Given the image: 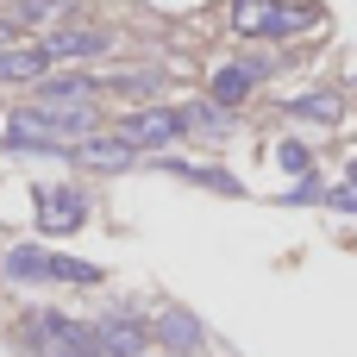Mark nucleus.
<instances>
[{
	"label": "nucleus",
	"instance_id": "1",
	"mask_svg": "<svg viewBox=\"0 0 357 357\" xmlns=\"http://www.w3.org/2000/svg\"><path fill=\"white\" fill-rule=\"evenodd\" d=\"M63 138H94V100L88 107H25V113H13V144H44V151H56Z\"/></svg>",
	"mask_w": 357,
	"mask_h": 357
},
{
	"label": "nucleus",
	"instance_id": "2",
	"mask_svg": "<svg viewBox=\"0 0 357 357\" xmlns=\"http://www.w3.org/2000/svg\"><path fill=\"white\" fill-rule=\"evenodd\" d=\"M25 339H31L38 357H100V333L69 320V314H31Z\"/></svg>",
	"mask_w": 357,
	"mask_h": 357
},
{
	"label": "nucleus",
	"instance_id": "3",
	"mask_svg": "<svg viewBox=\"0 0 357 357\" xmlns=\"http://www.w3.org/2000/svg\"><path fill=\"white\" fill-rule=\"evenodd\" d=\"M6 276H19V282H100L94 264L56 257V251H38V245H19V251L6 257Z\"/></svg>",
	"mask_w": 357,
	"mask_h": 357
},
{
	"label": "nucleus",
	"instance_id": "4",
	"mask_svg": "<svg viewBox=\"0 0 357 357\" xmlns=\"http://www.w3.org/2000/svg\"><path fill=\"white\" fill-rule=\"evenodd\" d=\"M232 25L245 38H289L301 25H314V6H276V0H238L232 6Z\"/></svg>",
	"mask_w": 357,
	"mask_h": 357
},
{
	"label": "nucleus",
	"instance_id": "5",
	"mask_svg": "<svg viewBox=\"0 0 357 357\" xmlns=\"http://www.w3.org/2000/svg\"><path fill=\"white\" fill-rule=\"evenodd\" d=\"M182 126H188V107H144V113H132V119L119 126V138H126L132 151H157V144H169Z\"/></svg>",
	"mask_w": 357,
	"mask_h": 357
},
{
	"label": "nucleus",
	"instance_id": "6",
	"mask_svg": "<svg viewBox=\"0 0 357 357\" xmlns=\"http://www.w3.org/2000/svg\"><path fill=\"white\" fill-rule=\"evenodd\" d=\"M82 213H88V201L75 188H38V226L44 232H75Z\"/></svg>",
	"mask_w": 357,
	"mask_h": 357
},
{
	"label": "nucleus",
	"instance_id": "7",
	"mask_svg": "<svg viewBox=\"0 0 357 357\" xmlns=\"http://www.w3.org/2000/svg\"><path fill=\"white\" fill-rule=\"evenodd\" d=\"M94 333H100V357H144V345H151V333H144L132 314H113V320H100Z\"/></svg>",
	"mask_w": 357,
	"mask_h": 357
},
{
	"label": "nucleus",
	"instance_id": "8",
	"mask_svg": "<svg viewBox=\"0 0 357 357\" xmlns=\"http://www.w3.org/2000/svg\"><path fill=\"white\" fill-rule=\"evenodd\" d=\"M44 69H50V44L0 50V82H44Z\"/></svg>",
	"mask_w": 357,
	"mask_h": 357
},
{
	"label": "nucleus",
	"instance_id": "9",
	"mask_svg": "<svg viewBox=\"0 0 357 357\" xmlns=\"http://www.w3.org/2000/svg\"><path fill=\"white\" fill-rule=\"evenodd\" d=\"M113 38L107 31H94V25H75V31H56L50 38V56H100Z\"/></svg>",
	"mask_w": 357,
	"mask_h": 357
},
{
	"label": "nucleus",
	"instance_id": "10",
	"mask_svg": "<svg viewBox=\"0 0 357 357\" xmlns=\"http://www.w3.org/2000/svg\"><path fill=\"white\" fill-rule=\"evenodd\" d=\"M257 69H264V63H245V69L232 63V69H220V75H213V107H238V100L251 94V82H257Z\"/></svg>",
	"mask_w": 357,
	"mask_h": 357
},
{
	"label": "nucleus",
	"instance_id": "11",
	"mask_svg": "<svg viewBox=\"0 0 357 357\" xmlns=\"http://www.w3.org/2000/svg\"><path fill=\"white\" fill-rule=\"evenodd\" d=\"M75 157L94 163V169H126V163H132V144H126V138H82Z\"/></svg>",
	"mask_w": 357,
	"mask_h": 357
},
{
	"label": "nucleus",
	"instance_id": "12",
	"mask_svg": "<svg viewBox=\"0 0 357 357\" xmlns=\"http://www.w3.org/2000/svg\"><path fill=\"white\" fill-rule=\"evenodd\" d=\"M38 100H44V107H88L94 88H88V75H63V82H44Z\"/></svg>",
	"mask_w": 357,
	"mask_h": 357
},
{
	"label": "nucleus",
	"instance_id": "13",
	"mask_svg": "<svg viewBox=\"0 0 357 357\" xmlns=\"http://www.w3.org/2000/svg\"><path fill=\"white\" fill-rule=\"evenodd\" d=\"M157 339H163L169 351H195V345H201V326H195L188 314H163V320H157Z\"/></svg>",
	"mask_w": 357,
	"mask_h": 357
},
{
	"label": "nucleus",
	"instance_id": "14",
	"mask_svg": "<svg viewBox=\"0 0 357 357\" xmlns=\"http://www.w3.org/2000/svg\"><path fill=\"white\" fill-rule=\"evenodd\" d=\"M289 113H295V119H339V113H345V100H339V94H301Z\"/></svg>",
	"mask_w": 357,
	"mask_h": 357
},
{
	"label": "nucleus",
	"instance_id": "15",
	"mask_svg": "<svg viewBox=\"0 0 357 357\" xmlns=\"http://www.w3.org/2000/svg\"><path fill=\"white\" fill-rule=\"evenodd\" d=\"M169 169H176V176H188V182H207V188H220V195H232V188H238V182H232V176H220V169H188V163H169Z\"/></svg>",
	"mask_w": 357,
	"mask_h": 357
},
{
	"label": "nucleus",
	"instance_id": "16",
	"mask_svg": "<svg viewBox=\"0 0 357 357\" xmlns=\"http://www.w3.org/2000/svg\"><path fill=\"white\" fill-rule=\"evenodd\" d=\"M113 88H119V94H151V88H157V75H119Z\"/></svg>",
	"mask_w": 357,
	"mask_h": 357
},
{
	"label": "nucleus",
	"instance_id": "17",
	"mask_svg": "<svg viewBox=\"0 0 357 357\" xmlns=\"http://www.w3.org/2000/svg\"><path fill=\"white\" fill-rule=\"evenodd\" d=\"M276 163H282V169H295V176H301V169H307V151H301V144H282V151H276Z\"/></svg>",
	"mask_w": 357,
	"mask_h": 357
},
{
	"label": "nucleus",
	"instance_id": "18",
	"mask_svg": "<svg viewBox=\"0 0 357 357\" xmlns=\"http://www.w3.org/2000/svg\"><path fill=\"white\" fill-rule=\"evenodd\" d=\"M63 0H19V19H50Z\"/></svg>",
	"mask_w": 357,
	"mask_h": 357
},
{
	"label": "nucleus",
	"instance_id": "19",
	"mask_svg": "<svg viewBox=\"0 0 357 357\" xmlns=\"http://www.w3.org/2000/svg\"><path fill=\"white\" fill-rule=\"evenodd\" d=\"M326 201H333V207H339V213H357V182H351V188H333V195H326Z\"/></svg>",
	"mask_w": 357,
	"mask_h": 357
},
{
	"label": "nucleus",
	"instance_id": "20",
	"mask_svg": "<svg viewBox=\"0 0 357 357\" xmlns=\"http://www.w3.org/2000/svg\"><path fill=\"white\" fill-rule=\"evenodd\" d=\"M0 44H6V25H0Z\"/></svg>",
	"mask_w": 357,
	"mask_h": 357
},
{
	"label": "nucleus",
	"instance_id": "21",
	"mask_svg": "<svg viewBox=\"0 0 357 357\" xmlns=\"http://www.w3.org/2000/svg\"><path fill=\"white\" fill-rule=\"evenodd\" d=\"M351 182H357V163H351Z\"/></svg>",
	"mask_w": 357,
	"mask_h": 357
}]
</instances>
